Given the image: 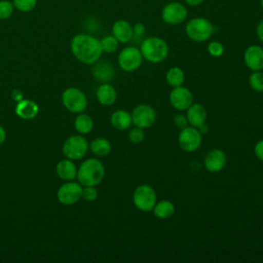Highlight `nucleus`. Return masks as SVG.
<instances>
[{
  "label": "nucleus",
  "mask_w": 263,
  "mask_h": 263,
  "mask_svg": "<svg viewBox=\"0 0 263 263\" xmlns=\"http://www.w3.org/2000/svg\"><path fill=\"white\" fill-rule=\"evenodd\" d=\"M70 49L73 55L81 63L92 65L100 60L103 51L100 40L89 34H77L70 42Z\"/></svg>",
  "instance_id": "nucleus-1"
},
{
  "label": "nucleus",
  "mask_w": 263,
  "mask_h": 263,
  "mask_svg": "<svg viewBox=\"0 0 263 263\" xmlns=\"http://www.w3.org/2000/svg\"><path fill=\"white\" fill-rule=\"evenodd\" d=\"M105 177V166L98 158L84 160L77 170V180L82 186H97Z\"/></svg>",
  "instance_id": "nucleus-2"
},
{
  "label": "nucleus",
  "mask_w": 263,
  "mask_h": 263,
  "mask_svg": "<svg viewBox=\"0 0 263 263\" xmlns=\"http://www.w3.org/2000/svg\"><path fill=\"white\" fill-rule=\"evenodd\" d=\"M140 51L144 60L153 64H157L163 62L167 58L170 49L164 39L152 36L144 39L141 42Z\"/></svg>",
  "instance_id": "nucleus-3"
},
{
  "label": "nucleus",
  "mask_w": 263,
  "mask_h": 263,
  "mask_svg": "<svg viewBox=\"0 0 263 263\" xmlns=\"http://www.w3.org/2000/svg\"><path fill=\"white\" fill-rule=\"evenodd\" d=\"M215 27L205 17H194L185 26L186 35L195 42H204L213 35Z\"/></svg>",
  "instance_id": "nucleus-4"
},
{
  "label": "nucleus",
  "mask_w": 263,
  "mask_h": 263,
  "mask_svg": "<svg viewBox=\"0 0 263 263\" xmlns=\"http://www.w3.org/2000/svg\"><path fill=\"white\" fill-rule=\"evenodd\" d=\"M89 149L87 140L81 135H73L69 137L63 144V154L71 160H78L85 156Z\"/></svg>",
  "instance_id": "nucleus-5"
},
{
  "label": "nucleus",
  "mask_w": 263,
  "mask_h": 263,
  "mask_svg": "<svg viewBox=\"0 0 263 263\" xmlns=\"http://www.w3.org/2000/svg\"><path fill=\"white\" fill-rule=\"evenodd\" d=\"M156 192L148 184L139 185L133 193V202L136 209L142 212H151L156 203Z\"/></svg>",
  "instance_id": "nucleus-6"
},
{
  "label": "nucleus",
  "mask_w": 263,
  "mask_h": 263,
  "mask_svg": "<svg viewBox=\"0 0 263 263\" xmlns=\"http://www.w3.org/2000/svg\"><path fill=\"white\" fill-rule=\"evenodd\" d=\"M62 103L68 111L78 114L86 109L87 98L79 88L69 87L66 88L62 93Z\"/></svg>",
  "instance_id": "nucleus-7"
},
{
  "label": "nucleus",
  "mask_w": 263,
  "mask_h": 263,
  "mask_svg": "<svg viewBox=\"0 0 263 263\" xmlns=\"http://www.w3.org/2000/svg\"><path fill=\"white\" fill-rule=\"evenodd\" d=\"M202 143V135L198 128L188 125L181 129L178 136V144L185 152H194Z\"/></svg>",
  "instance_id": "nucleus-8"
},
{
  "label": "nucleus",
  "mask_w": 263,
  "mask_h": 263,
  "mask_svg": "<svg viewBox=\"0 0 263 263\" xmlns=\"http://www.w3.org/2000/svg\"><path fill=\"white\" fill-rule=\"evenodd\" d=\"M143 62V55L140 48L135 46L124 47L118 54L117 63L121 70L125 72H134L138 70Z\"/></svg>",
  "instance_id": "nucleus-9"
},
{
  "label": "nucleus",
  "mask_w": 263,
  "mask_h": 263,
  "mask_svg": "<svg viewBox=\"0 0 263 263\" xmlns=\"http://www.w3.org/2000/svg\"><path fill=\"white\" fill-rule=\"evenodd\" d=\"M130 114L133 124L143 129L151 127L156 120V112L154 108L148 104L136 106Z\"/></svg>",
  "instance_id": "nucleus-10"
},
{
  "label": "nucleus",
  "mask_w": 263,
  "mask_h": 263,
  "mask_svg": "<svg viewBox=\"0 0 263 263\" xmlns=\"http://www.w3.org/2000/svg\"><path fill=\"white\" fill-rule=\"evenodd\" d=\"M82 194V185L79 182L67 181L60 186L57 192V198L64 205L76 203Z\"/></svg>",
  "instance_id": "nucleus-11"
},
{
  "label": "nucleus",
  "mask_w": 263,
  "mask_h": 263,
  "mask_svg": "<svg viewBox=\"0 0 263 263\" xmlns=\"http://www.w3.org/2000/svg\"><path fill=\"white\" fill-rule=\"evenodd\" d=\"M168 101L174 109L185 111L193 103V95L187 87L181 85L173 87L168 96Z\"/></svg>",
  "instance_id": "nucleus-12"
},
{
  "label": "nucleus",
  "mask_w": 263,
  "mask_h": 263,
  "mask_svg": "<svg viewBox=\"0 0 263 263\" xmlns=\"http://www.w3.org/2000/svg\"><path fill=\"white\" fill-rule=\"evenodd\" d=\"M187 16L186 7L180 2L167 3L161 12L162 21L168 25H178L185 21Z\"/></svg>",
  "instance_id": "nucleus-13"
},
{
  "label": "nucleus",
  "mask_w": 263,
  "mask_h": 263,
  "mask_svg": "<svg viewBox=\"0 0 263 263\" xmlns=\"http://www.w3.org/2000/svg\"><path fill=\"white\" fill-rule=\"evenodd\" d=\"M226 161H227V157L226 154L223 150L215 148L210 150L205 156H204V160H203V164L205 170L209 173H219L221 172L224 166L226 165Z\"/></svg>",
  "instance_id": "nucleus-14"
},
{
  "label": "nucleus",
  "mask_w": 263,
  "mask_h": 263,
  "mask_svg": "<svg viewBox=\"0 0 263 263\" xmlns=\"http://www.w3.org/2000/svg\"><path fill=\"white\" fill-rule=\"evenodd\" d=\"M243 62L251 71L263 70V47L250 45L243 53Z\"/></svg>",
  "instance_id": "nucleus-15"
},
{
  "label": "nucleus",
  "mask_w": 263,
  "mask_h": 263,
  "mask_svg": "<svg viewBox=\"0 0 263 263\" xmlns=\"http://www.w3.org/2000/svg\"><path fill=\"white\" fill-rule=\"evenodd\" d=\"M92 76L96 80L106 83L110 82L115 75V69L113 65L106 61H97L95 64H92Z\"/></svg>",
  "instance_id": "nucleus-16"
},
{
  "label": "nucleus",
  "mask_w": 263,
  "mask_h": 263,
  "mask_svg": "<svg viewBox=\"0 0 263 263\" xmlns=\"http://www.w3.org/2000/svg\"><path fill=\"white\" fill-rule=\"evenodd\" d=\"M206 110L203 105L199 103H192L190 107L186 110V117L188 120V124L194 127H199L206 120Z\"/></svg>",
  "instance_id": "nucleus-17"
},
{
  "label": "nucleus",
  "mask_w": 263,
  "mask_h": 263,
  "mask_svg": "<svg viewBox=\"0 0 263 263\" xmlns=\"http://www.w3.org/2000/svg\"><path fill=\"white\" fill-rule=\"evenodd\" d=\"M112 35L120 43L129 42L133 39L134 32L130 24L125 20L115 21L112 26Z\"/></svg>",
  "instance_id": "nucleus-18"
},
{
  "label": "nucleus",
  "mask_w": 263,
  "mask_h": 263,
  "mask_svg": "<svg viewBox=\"0 0 263 263\" xmlns=\"http://www.w3.org/2000/svg\"><path fill=\"white\" fill-rule=\"evenodd\" d=\"M14 111L20 118L24 120H30L36 117L39 112V107L34 101L23 99L17 102Z\"/></svg>",
  "instance_id": "nucleus-19"
},
{
  "label": "nucleus",
  "mask_w": 263,
  "mask_h": 263,
  "mask_svg": "<svg viewBox=\"0 0 263 263\" xmlns=\"http://www.w3.org/2000/svg\"><path fill=\"white\" fill-rule=\"evenodd\" d=\"M97 100L103 106H111L115 103L117 98L116 89L109 82L102 83L97 88Z\"/></svg>",
  "instance_id": "nucleus-20"
},
{
  "label": "nucleus",
  "mask_w": 263,
  "mask_h": 263,
  "mask_svg": "<svg viewBox=\"0 0 263 263\" xmlns=\"http://www.w3.org/2000/svg\"><path fill=\"white\" fill-rule=\"evenodd\" d=\"M55 172L64 181H73L77 177V167L69 158L60 160L55 166Z\"/></svg>",
  "instance_id": "nucleus-21"
},
{
  "label": "nucleus",
  "mask_w": 263,
  "mask_h": 263,
  "mask_svg": "<svg viewBox=\"0 0 263 263\" xmlns=\"http://www.w3.org/2000/svg\"><path fill=\"white\" fill-rule=\"evenodd\" d=\"M111 125L118 130H125L133 124L132 114L125 110L119 109L112 113L110 117Z\"/></svg>",
  "instance_id": "nucleus-22"
},
{
  "label": "nucleus",
  "mask_w": 263,
  "mask_h": 263,
  "mask_svg": "<svg viewBox=\"0 0 263 263\" xmlns=\"http://www.w3.org/2000/svg\"><path fill=\"white\" fill-rule=\"evenodd\" d=\"M176 208L175 204L167 199H163L160 201H156L154 208L151 212H153V215L158 219H168L175 214Z\"/></svg>",
  "instance_id": "nucleus-23"
},
{
  "label": "nucleus",
  "mask_w": 263,
  "mask_h": 263,
  "mask_svg": "<svg viewBox=\"0 0 263 263\" xmlns=\"http://www.w3.org/2000/svg\"><path fill=\"white\" fill-rule=\"evenodd\" d=\"M89 149L97 157H105L111 152L112 145L106 138H96L90 142Z\"/></svg>",
  "instance_id": "nucleus-24"
},
{
  "label": "nucleus",
  "mask_w": 263,
  "mask_h": 263,
  "mask_svg": "<svg viewBox=\"0 0 263 263\" xmlns=\"http://www.w3.org/2000/svg\"><path fill=\"white\" fill-rule=\"evenodd\" d=\"M74 127L79 134L86 135L91 132L93 127V120L89 115L83 112L78 113L74 120Z\"/></svg>",
  "instance_id": "nucleus-25"
},
{
  "label": "nucleus",
  "mask_w": 263,
  "mask_h": 263,
  "mask_svg": "<svg viewBox=\"0 0 263 263\" xmlns=\"http://www.w3.org/2000/svg\"><path fill=\"white\" fill-rule=\"evenodd\" d=\"M165 80H166L167 84L171 85L172 87L181 86V85H183V83L185 81L184 71L177 66L172 67L167 70V72L165 74Z\"/></svg>",
  "instance_id": "nucleus-26"
},
{
  "label": "nucleus",
  "mask_w": 263,
  "mask_h": 263,
  "mask_svg": "<svg viewBox=\"0 0 263 263\" xmlns=\"http://www.w3.org/2000/svg\"><path fill=\"white\" fill-rule=\"evenodd\" d=\"M100 44H101V48L103 52H107V53H112L114 51H116V49L118 48V40L112 35V36H105L100 40Z\"/></svg>",
  "instance_id": "nucleus-27"
},
{
  "label": "nucleus",
  "mask_w": 263,
  "mask_h": 263,
  "mask_svg": "<svg viewBox=\"0 0 263 263\" xmlns=\"http://www.w3.org/2000/svg\"><path fill=\"white\" fill-rule=\"evenodd\" d=\"M249 84L253 90L257 92H263V72L253 71L249 77Z\"/></svg>",
  "instance_id": "nucleus-28"
},
{
  "label": "nucleus",
  "mask_w": 263,
  "mask_h": 263,
  "mask_svg": "<svg viewBox=\"0 0 263 263\" xmlns=\"http://www.w3.org/2000/svg\"><path fill=\"white\" fill-rule=\"evenodd\" d=\"M38 0H12L13 6L21 12H30L37 6Z\"/></svg>",
  "instance_id": "nucleus-29"
},
{
  "label": "nucleus",
  "mask_w": 263,
  "mask_h": 263,
  "mask_svg": "<svg viewBox=\"0 0 263 263\" xmlns=\"http://www.w3.org/2000/svg\"><path fill=\"white\" fill-rule=\"evenodd\" d=\"M14 6L12 1L9 0H0V20H7L9 18L13 11Z\"/></svg>",
  "instance_id": "nucleus-30"
},
{
  "label": "nucleus",
  "mask_w": 263,
  "mask_h": 263,
  "mask_svg": "<svg viewBox=\"0 0 263 263\" xmlns=\"http://www.w3.org/2000/svg\"><path fill=\"white\" fill-rule=\"evenodd\" d=\"M144 138H145V133H144V129L141 127L135 126L128 132V139L133 144H140L141 142H143Z\"/></svg>",
  "instance_id": "nucleus-31"
},
{
  "label": "nucleus",
  "mask_w": 263,
  "mask_h": 263,
  "mask_svg": "<svg viewBox=\"0 0 263 263\" xmlns=\"http://www.w3.org/2000/svg\"><path fill=\"white\" fill-rule=\"evenodd\" d=\"M98 190L96 186H83L82 187V194L81 198H83L86 201H93L98 198Z\"/></svg>",
  "instance_id": "nucleus-32"
},
{
  "label": "nucleus",
  "mask_w": 263,
  "mask_h": 263,
  "mask_svg": "<svg viewBox=\"0 0 263 263\" xmlns=\"http://www.w3.org/2000/svg\"><path fill=\"white\" fill-rule=\"evenodd\" d=\"M208 51L212 57L219 58L224 52V46L219 41H212L208 45Z\"/></svg>",
  "instance_id": "nucleus-33"
},
{
  "label": "nucleus",
  "mask_w": 263,
  "mask_h": 263,
  "mask_svg": "<svg viewBox=\"0 0 263 263\" xmlns=\"http://www.w3.org/2000/svg\"><path fill=\"white\" fill-rule=\"evenodd\" d=\"M174 123L179 129H182V128L188 126V120H187L186 115H183V114L175 115L174 116Z\"/></svg>",
  "instance_id": "nucleus-34"
},
{
  "label": "nucleus",
  "mask_w": 263,
  "mask_h": 263,
  "mask_svg": "<svg viewBox=\"0 0 263 263\" xmlns=\"http://www.w3.org/2000/svg\"><path fill=\"white\" fill-rule=\"evenodd\" d=\"M254 152L256 157L263 162V139L258 141L254 147Z\"/></svg>",
  "instance_id": "nucleus-35"
},
{
  "label": "nucleus",
  "mask_w": 263,
  "mask_h": 263,
  "mask_svg": "<svg viewBox=\"0 0 263 263\" xmlns=\"http://www.w3.org/2000/svg\"><path fill=\"white\" fill-rule=\"evenodd\" d=\"M133 32H134V36L133 38H140L144 32H145V26L142 23H137L134 27H133Z\"/></svg>",
  "instance_id": "nucleus-36"
},
{
  "label": "nucleus",
  "mask_w": 263,
  "mask_h": 263,
  "mask_svg": "<svg viewBox=\"0 0 263 263\" xmlns=\"http://www.w3.org/2000/svg\"><path fill=\"white\" fill-rule=\"evenodd\" d=\"M256 34L258 39L263 43V20H261L256 28Z\"/></svg>",
  "instance_id": "nucleus-37"
},
{
  "label": "nucleus",
  "mask_w": 263,
  "mask_h": 263,
  "mask_svg": "<svg viewBox=\"0 0 263 263\" xmlns=\"http://www.w3.org/2000/svg\"><path fill=\"white\" fill-rule=\"evenodd\" d=\"M12 99L18 102V101L23 100V93L18 89H14L12 92Z\"/></svg>",
  "instance_id": "nucleus-38"
},
{
  "label": "nucleus",
  "mask_w": 263,
  "mask_h": 263,
  "mask_svg": "<svg viewBox=\"0 0 263 263\" xmlns=\"http://www.w3.org/2000/svg\"><path fill=\"white\" fill-rule=\"evenodd\" d=\"M204 0H185V2L190 5V6H197L199 4H201Z\"/></svg>",
  "instance_id": "nucleus-39"
},
{
  "label": "nucleus",
  "mask_w": 263,
  "mask_h": 263,
  "mask_svg": "<svg viewBox=\"0 0 263 263\" xmlns=\"http://www.w3.org/2000/svg\"><path fill=\"white\" fill-rule=\"evenodd\" d=\"M5 139H6V132H5V129L0 125V145L4 143Z\"/></svg>",
  "instance_id": "nucleus-40"
},
{
  "label": "nucleus",
  "mask_w": 263,
  "mask_h": 263,
  "mask_svg": "<svg viewBox=\"0 0 263 263\" xmlns=\"http://www.w3.org/2000/svg\"><path fill=\"white\" fill-rule=\"evenodd\" d=\"M198 128V130L201 133V135H203V134H206L208 133V129H209V126H208V124L204 122L203 124H201L199 127H197Z\"/></svg>",
  "instance_id": "nucleus-41"
},
{
  "label": "nucleus",
  "mask_w": 263,
  "mask_h": 263,
  "mask_svg": "<svg viewBox=\"0 0 263 263\" xmlns=\"http://www.w3.org/2000/svg\"><path fill=\"white\" fill-rule=\"evenodd\" d=\"M261 6H262V8H263V0H261Z\"/></svg>",
  "instance_id": "nucleus-42"
}]
</instances>
